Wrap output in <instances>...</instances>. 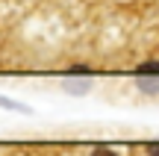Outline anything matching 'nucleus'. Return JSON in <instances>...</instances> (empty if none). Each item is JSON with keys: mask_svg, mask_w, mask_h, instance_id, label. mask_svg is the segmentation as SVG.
Instances as JSON below:
<instances>
[{"mask_svg": "<svg viewBox=\"0 0 159 156\" xmlns=\"http://www.w3.org/2000/svg\"><path fill=\"white\" fill-rule=\"evenodd\" d=\"M139 74H159V62H142Z\"/></svg>", "mask_w": 159, "mask_h": 156, "instance_id": "1", "label": "nucleus"}, {"mask_svg": "<svg viewBox=\"0 0 159 156\" xmlns=\"http://www.w3.org/2000/svg\"><path fill=\"white\" fill-rule=\"evenodd\" d=\"M91 156H118V153H115V150H106V147H100V150H94Z\"/></svg>", "mask_w": 159, "mask_h": 156, "instance_id": "2", "label": "nucleus"}, {"mask_svg": "<svg viewBox=\"0 0 159 156\" xmlns=\"http://www.w3.org/2000/svg\"><path fill=\"white\" fill-rule=\"evenodd\" d=\"M148 156H159V145H148Z\"/></svg>", "mask_w": 159, "mask_h": 156, "instance_id": "3", "label": "nucleus"}]
</instances>
